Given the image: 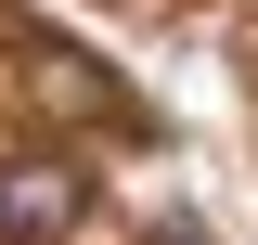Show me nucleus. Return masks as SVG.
I'll list each match as a JSON object with an SVG mask.
<instances>
[{
  "label": "nucleus",
  "instance_id": "obj_2",
  "mask_svg": "<svg viewBox=\"0 0 258 245\" xmlns=\"http://www.w3.org/2000/svg\"><path fill=\"white\" fill-rule=\"evenodd\" d=\"M26 78H39V91H64V103H91L103 129H155V116H142V103H129V91L103 78L91 52H64V39H39V52H26Z\"/></svg>",
  "mask_w": 258,
  "mask_h": 245
},
{
  "label": "nucleus",
  "instance_id": "obj_1",
  "mask_svg": "<svg viewBox=\"0 0 258 245\" xmlns=\"http://www.w3.org/2000/svg\"><path fill=\"white\" fill-rule=\"evenodd\" d=\"M91 219V168L78 155H0V232L13 245H64Z\"/></svg>",
  "mask_w": 258,
  "mask_h": 245
},
{
  "label": "nucleus",
  "instance_id": "obj_3",
  "mask_svg": "<svg viewBox=\"0 0 258 245\" xmlns=\"http://www.w3.org/2000/svg\"><path fill=\"white\" fill-rule=\"evenodd\" d=\"M142 245H220V232H207V219H155Z\"/></svg>",
  "mask_w": 258,
  "mask_h": 245
}]
</instances>
